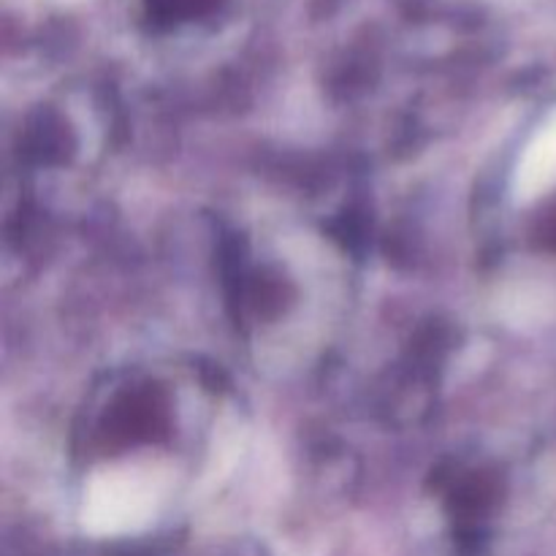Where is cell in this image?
Listing matches in <instances>:
<instances>
[{
    "label": "cell",
    "instance_id": "6da1fadb",
    "mask_svg": "<svg viewBox=\"0 0 556 556\" xmlns=\"http://www.w3.org/2000/svg\"><path fill=\"white\" fill-rule=\"evenodd\" d=\"M166 486V472L157 465H119L90 481L92 519L112 525L144 519Z\"/></svg>",
    "mask_w": 556,
    "mask_h": 556
},
{
    "label": "cell",
    "instance_id": "7a4b0ae2",
    "mask_svg": "<svg viewBox=\"0 0 556 556\" xmlns=\"http://www.w3.org/2000/svg\"><path fill=\"white\" fill-rule=\"evenodd\" d=\"M556 188V114L538 128L516 168V193L521 201Z\"/></svg>",
    "mask_w": 556,
    "mask_h": 556
}]
</instances>
